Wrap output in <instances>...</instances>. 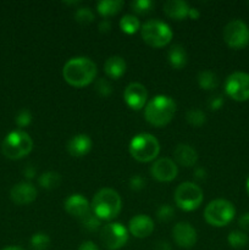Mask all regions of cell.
Wrapping results in <instances>:
<instances>
[{
    "label": "cell",
    "mask_w": 249,
    "mask_h": 250,
    "mask_svg": "<svg viewBox=\"0 0 249 250\" xmlns=\"http://www.w3.org/2000/svg\"><path fill=\"white\" fill-rule=\"evenodd\" d=\"M78 250H99L98 246L95 243H93L92 241H85L78 247Z\"/></svg>",
    "instance_id": "cell-41"
},
{
    "label": "cell",
    "mask_w": 249,
    "mask_h": 250,
    "mask_svg": "<svg viewBox=\"0 0 249 250\" xmlns=\"http://www.w3.org/2000/svg\"><path fill=\"white\" fill-rule=\"evenodd\" d=\"M198 84L204 90H214L219 85V77L215 72L209 70L200 71L197 76Z\"/></svg>",
    "instance_id": "cell-24"
},
{
    "label": "cell",
    "mask_w": 249,
    "mask_h": 250,
    "mask_svg": "<svg viewBox=\"0 0 249 250\" xmlns=\"http://www.w3.org/2000/svg\"><path fill=\"white\" fill-rule=\"evenodd\" d=\"M81 224H82L83 229H87L88 232H95L102 229V220L98 219L93 212H89L85 217H83L81 220Z\"/></svg>",
    "instance_id": "cell-31"
},
{
    "label": "cell",
    "mask_w": 249,
    "mask_h": 250,
    "mask_svg": "<svg viewBox=\"0 0 249 250\" xmlns=\"http://www.w3.org/2000/svg\"><path fill=\"white\" fill-rule=\"evenodd\" d=\"M124 5L122 0H102L97 4V10L103 17H110L119 14Z\"/></svg>",
    "instance_id": "cell-23"
},
{
    "label": "cell",
    "mask_w": 249,
    "mask_h": 250,
    "mask_svg": "<svg viewBox=\"0 0 249 250\" xmlns=\"http://www.w3.org/2000/svg\"><path fill=\"white\" fill-rule=\"evenodd\" d=\"M154 250H171V246L168 242L159 241L156 242L155 246H154Z\"/></svg>",
    "instance_id": "cell-42"
},
{
    "label": "cell",
    "mask_w": 249,
    "mask_h": 250,
    "mask_svg": "<svg viewBox=\"0 0 249 250\" xmlns=\"http://www.w3.org/2000/svg\"><path fill=\"white\" fill-rule=\"evenodd\" d=\"M98 29H99L100 33H107V32H110V29H111V22L106 19L102 20V21L99 22V24H98Z\"/></svg>",
    "instance_id": "cell-39"
},
{
    "label": "cell",
    "mask_w": 249,
    "mask_h": 250,
    "mask_svg": "<svg viewBox=\"0 0 249 250\" xmlns=\"http://www.w3.org/2000/svg\"><path fill=\"white\" fill-rule=\"evenodd\" d=\"M238 226L243 232H249V212H244L238 219Z\"/></svg>",
    "instance_id": "cell-38"
},
{
    "label": "cell",
    "mask_w": 249,
    "mask_h": 250,
    "mask_svg": "<svg viewBox=\"0 0 249 250\" xmlns=\"http://www.w3.org/2000/svg\"><path fill=\"white\" fill-rule=\"evenodd\" d=\"M120 28L126 34H134L136 32L141 31V22L134 15L127 14L120 20Z\"/></svg>",
    "instance_id": "cell-26"
},
{
    "label": "cell",
    "mask_w": 249,
    "mask_h": 250,
    "mask_svg": "<svg viewBox=\"0 0 249 250\" xmlns=\"http://www.w3.org/2000/svg\"><path fill=\"white\" fill-rule=\"evenodd\" d=\"M38 190L31 182L16 183L10 190V198L16 205H28L37 199Z\"/></svg>",
    "instance_id": "cell-16"
},
{
    "label": "cell",
    "mask_w": 249,
    "mask_h": 250,
    "mask_svg": "<svg viewBox=\"0 0 249 250\" xmlns=\"http://www.w3.org/2000/svg\"><path fill=\"white\" fill-rule=\"evenodd\" d=\"M63 208L70 216L81 220L92 212L90 203L82 194H71L63 202Z\"/></svg>",
    "instance_id": "cell-15"
},
{
    "label": "cell",
    "mask_w": 249,
    "mask_h": 250,
    "mask_svg": "<svg viewBox=\"0 0 249 250\" xmlns=\"http://www.w3.org/2000/svg\"><path fill=\"white\" fill-rule=\"evenodd\" d=\"M224 97L221 94H215L209 98V100H208V106H209V109L216 111V110H220L224 106Z\"/></svg>",
    "instance_id": "cell-37"
},
{
    "label": "cell",
    "mask_w": 249,
    "mask_h": 250,
    "mask_svg": "<svg viewBox=\"0 0 249 250\" xmlns=\"http://www.w3.org/2000/svg\"><path fill=\"white\" fill-rule=\"evenodd\" d=\"M1 250H24V249H22L21 247H17V246H10V247H5V248Z\"/></svg>",
    "instance_id": "cell-45"
},
{
    "label": "cell",
    "mask_w": 249,
    "mask_h": 250,
    "mask_svg": "<svg viewBox=\"0 0 249 250\" xmlns=\"http://www.w3.org/2000/svg\"><path fill=\"white\" fill-rule=\"evenodd\" d=\"M76 22L81 24H89L94 20V12L90 7H78L75 12Z\"/></svg>",
    "instance_id": "cell-30"
},
{
    "label": "cell",
    "mask_w": 249,
    "mask_h": 250,
    "mask_svg": "<svg viewBox=\"0 0 249 250\" xmlns=\"http://www.w3.org/2000/svg\"><path fill=\"white\" fill-rule=\"evenodd\" d=\"M128 233L136 238H146L154 231V222L148 215L139 214L132 217L128 222Z\"/></svg>",
    "instance_id": "cell-17"
},
{
    "label": "cell",
    "mask_w": 249,
    "mask_h": 250,
    "mask_svg": "<svg viewBox=\"0 0 249 250\" xmlns=\"http://www.w3.org/2000/svg\"><path fill=\"white\" fill-rule=\"evenodd\" d=\"M156 219L160 222H170L175 219V209L170 204H161L156 210Z\"/></svg>",
    "instance_id": "cell-32"
},
{
    "label": "cell",
    "mask_w": 249,
    "mask_h": 250,
    "mask_svg": "<svg viewBox=\"0 0 249 250\" xmlns=\"http://www.w3.org/2000/svg\"><path fill=\"white\" fill-rule=\"evenodd\" d=\"M163 10L167 17L176 21H181L188 17L190 6L187 1H183V0H167L164 2Z\"/></svg>",
    "instance_id": "cell-20"
},
{
    "label": "cell",
    "mask_w": 249,
    "mask_h": 250,
    "mask_svg": "<svg viewBox=\"0 0 249 250\" xmlns=\"http://www.w3.org/2000/svg\"><path fill=\"white\" fill-rule=\"evenodd\" d=\"M97 72V63L85 56L71 58L62 67L63 80L75 88H83L94 82Z\"/></svg>",
    "instance_id": "cell-1"
},
{
    "label": "cell",
    "mask_w": 249,
    "mask_h": 250,
    "mask_svg": "<svg viewBox=\"0 0 249 250\" xmlns=\"http://www.w3.org/2000/svg\"><path fill=\"white\" fill-rule=\"evenodd\" d=\"M141 36L144 43L151 48H164L172 39L170 26L160 20H149L141 27Z\"/></svg>",
    "instance_id": "cell-6"
},
{
    "label": "cell",
    "mask_w": 249,
    "mask_h": 250,
    "mask_svg": "<svg viewBox=\"0 0 249 250\" xmlns=\"http://www.w3.org/2000/svg\"><path fill=\"white\" fill-rule=\"evenodd\" d=\"M61 176L60 173L55 172V171H48L39 176L38 183L43 189L53 190L58 188L61 185Z\"/></svg>",
    "instance_id": "cell-25"
},
{
    "label": "cell",
    "mask_w": 249,
    "mask_h": 250,
    "mask_svg": "<svg viewBox=\"0 0 249 250\" xmlns=\"http://www.w3.org/2000/svg\"><path fill=\"white\" fill-rule=\"evenodd\" d=\"M177 164L170 158L156 159L150 166V175L159 182H171L177 177Z\"/></svg>",
    "instance_id": "cell-12"
},
{
    "label": "cell",
    "mask_w": 249,
    "mask_h": 250,
    "mask_svg": "<svg viewBox=\"0 0 249 250\" xmlns=\"http://www.w3.org/2000/svg\"><path fill=\"white\" fill-rule=\"evenodd\" d=\"M32 122V114L28 109H22L17 112L16 115V124L17 126L23 128V127L29 126Z\"/></svg>",
    "instance_id": "cell-35"
},
{
    "label": "cell",
    "mask_w": 249,
    "mask_h": 250,
    "mask_svg": "<svg viewBox=\"0 0 249 250\" xmlns=\"http://www.w3.org/2000/svg\"><path fill=\"white\" fill-rule=\"evenodd\" d=\"M172 238L173 242L177 244L180 248L190 249L197 243V231L189 222H178L172 229Z\"/></svg>",
    "instance_id": "cell-13"
},
{
    "label": "cell",
    "mask_w": 249,
    "mask_h": 250,
    "mask_svg": "<svg viewBox=\"0 0 249 250\" xmlns=\"http://www.w3.org/2000/svg\"><path fill=\"white\" fill-rule=\"evenodd\" d=\"M95 92L103 98H107L112 93V85L106 78H99L95 81Z\"/></svg>",
    "instance_id": "cell-34"
},
{
    "label": "cell",
    "mask_w": 249,
    "mask_h": 250,
    "mask_svg": "<svg viewBox=\"0 0 249 250\" xmlns=\"http://www.w3.org/2000/svg\"><path fill=\"white\" fill-rule=\"evenodd\" d=\"M93 146V142L88 134L80 133L73 136L70 141L67 142V153L73 158H83L90 151Z\"/></svg>",
    "instance_id": "cell-18"
},
{
    "label": "cell",
    "mask_w": 249,
    "mask_h": 250,
    "mask_svg": "<svg viewBox=\"0 0 249 250\" xmlns=\"http://www.w3.org/2000/svg\"><path fill=\"white\" fill-rule=\"evenodd\" d=\"M227 242H228L232 248L242 249L248 243V236H247L246 232L236 229V231L229 232L228 237H227Z\"/></svg>",
    "instance_id": "cell-28"
},
{
    "label": "cell",
    "mask_w": 249,
    "mask_h": 250,
    "mask_svg": "<svg viewBox=\"0 0 249 250\" xmlns=\"http://www.w3.org/2000/svg\"><path fill=\"white\" fill-rule=\"evenodd\" d=\"M175 163L183 167H192L198 161V153L192 146L186 143L178 144L173 150Z\"/></svg>",
    "instance_id": "cell-19"
},
{
    "label": "cell",
    "mask_w": 249,
    "mask_h": 250,
    "mask_svg": "<svg viewBox=\"0 0 249 250\" xmlns=\"http://www.w3.org/2000/svg\"><path fill=\"white\" fill-rule=\"evenodd\" d=\"M246 188H247V192H248V194H249V177H248V180H247V183H246Z\"/></svg>",
    "instance_id": "cell-46"
},
{
    "label": "cell",
    "mask_w": 249,
    "mask_h": 250,
    "mask_svg": "<svg viewBox=\"0 0 249 250\" xmlns=\"http://www.w3.org/2000/svg\"><path fill=\"white\" fill-rule=\"evenodd\" d=\"M236 209L231 202L226 199H215L207 205L204 219L210 226L225 227L233 220Z\"/></svg>",
    "instance_id": "cell-7"
},
{
    "label": "cell",
    "mask_w": 249,
    "mask_h": 250,
    "mask_svg": "<svg viewBox=\"0 0 249 250\" xmlns=\"http://www.w3.org/2000/svg\"><path fill=\"white\" fill-rule=\"evenodd\" d=\"M188 17H189V19H192V20H198L200 17L199 10L195 9V7H190L189 14H188Z\"/></svg>",
    "instance_id": "cell-44"
},
{
    "label": "cell",
    "mask_w": 249,
    "mask_h": 250,
    "mask_svg": "<svg viewBox=\"0 0 249 250\" xmlns=\"http://www.w3.org/2000/svg\"><path fill=\"white\" fill-rule=\"evenodd\" d=\"M129 154L139 163H150L160 153V143L150 133H139L129 142Z\"/></svg>",
    "instance_id": "cell-4"
},
{
    "label": "cell",
    "mask_w": 249,
    "mask_h": 250,
    "mask_svg": "<svg viewBox=\"0 0 249 250\" xmlns=\"http://www.w3.org/2000/svg\"><path fill=\"white\" fill-rule=\"evenodd\" d=\"M176 205L183 211H193L202 205L204 199L203 189L193 182H183L177 186L173 194Z\"/></svg>",
    "instance_id": "cell-8"
},
{
    "label": "cell",
    "mask_w": 249,
    "mask_h": 250,
    "mask_svg": "<svg viewBox=\"0 0 249 250\" xmlns=\"http://www.w3.org/2000/svg\"><path fill=\"white\" fill-rule=\"evenodd\" d=\"M148 99L146 88L142 83L132 82L124 88V100L132 110H141L145 106Z\"/></svg>",
    "instance_id": "cell-14"
},
{
    "label": "cell",
    "mask_w": 249,
    "mask_h": 250,
    "mask_svg": "<svg viewBox=\"0 0 249 250\" xmlns=\"http://www.w3.org/2000/svg\"><path fill=\"white\" fill-rule=\"evenodd\" d=\"M23 175L27 180H32V178H34V176L37 175V168L34 167L33 165L26 166L23 170Z\"/></svg>",
    "instance_id": "cell-40"
},
{
    "label": "cell",
    "mask_w": 249,
    "mask_h": 250,
    "mask_svg": "<svg viewBox=\"0 0 249 250\" xmlns=\"http://www.w3.org/2000/svg\"><path fill=\"white\" fill-rule=\"evenodd\" d=\"M33 149V141L27 132L16 129L7 134L1 144V151L7 159L20 160Z\"/></svg>",
    "instance_id": "cell-5"
},
{
    "label": "cell",
    "mask_w": 249,
    "mask_h": 250,
    "mask_svg": "<svg viewBox=\"0 0 249 250\" xmlns=\"http://www.w3.org/2000/svg\"><path fill=\"white\" fill-rule=\"evenodd\" d=\"M186 120L193 127H202L207 122V115L199 109H190L186 114Z\"/></svg>",
    "instance_id": "cell-29"
},
{
    "label": "cell",
    "mask_w": 249,
    "mask_h": 250,
    "mask_svg": "<svg viewBox=\"0 0 249 250\" xmlns=\"http://www.w3.org/2000/svg\"><path fill=\"white\" fill-rule=\"evenodd\" d=\"M31 248L33 250H48L51 244L50 237L44 232H37L31 237Z\"/></svg>",
    "instance_id": "cell-27"
},
{
    "label": "cell",
    "mask_w": 249,
    "mask_h": 250,
    "mask_svg": "<svg viewBox=\"0 0 249 250\" xmlns=\"http://www.w3.org/2000/svg\"><path fill=\"white\" fill-rule=\"evenodd\" d=\"M194 176H195V178H197V180L204 181L205 178H207V176H208L207 170H205V168H203V167H198L197 170L194 171Z\"/></svg>",
    "instance_id": "cell-43"
},
{
    "label": "cell",
    "mask_w": 249,
    "mask_h": 250,
    "mask_svg": "<svg viewBox=\"0 0 249 250\" xmlns=\"http://www.w3.org/2000/svg\"><path fill=\"white\" fill-rule=\"evenodd\" d=\"M224 41L229 48L243 49L249 44V27L242 20H232L222 31Z\"/></svg>",
    "instance_id": "cell-10"
},
{
    "label": "cell",
    "mask_w": 249,
    "mask_h": 250,
    "mask_svg": "<svg viewBox=\"0 0 249 250\" xmlns=\"http://www.w3.org/2000/svg\"><path fill=\"white\" fill-rule=\"evenodd\" d=\"M167 60L173 68L181 70L188 62L187 51L181 44H173L167 51Z\"/></svg>",
    "instance_id": "cell-22"
},
{
    "label": "cell",
    "mask_w": 249,
    "mask_h": 250,
    "mask_svg": "<svg viewBox=\"0 0 249 250\" xmlns=\"http://www.w3.org/2000/svg\"><path fill=\"white\" fill-rule=\"evenodd\" d=\"M128 187L133 192H141L145 188V180L141 175H133L129 178Z\"/></svg>",
    "instance_id": "cell-36"
},
{
    "label": "cell",
    "mask_w": 249,
    "mask_h": 250,
    "mask_svg": "<svg viewBox=\"0 0 249 250\" xmlns=\"http://www.w3.org/2000/svg\"><path fill=\"white\" fill-rule=\"evenodd\" d=\"M177 110L176 102L168 95L159 94L151 98L144 106V117L150 125L163 127L170 124Z\"/></svg>",
    "instance_id": "cell-2"
},
{
    "label": "cell",
    "mask_w": 249,
    "mask_h": 250,
    "mask_svg": "<svg viewBox=\"0 0 249 250\" xmlns=\"http://www.w3.org/2000/svg\"><path fill=\"white\" fill-rule=\"evenodd\" d=\"M154 2L151 0H133L131 1V9L138 15H145L151 11Z\"/></svg>",
    "instance_id": "cell-33"
},
{
    "label": "cell",
    "mask_w": 249,
    "mask_h": 250,
    "mask_svg": "<svg viewBox=\"0 0 249 250\" xmlns=\"http://www.w3.org/2000/svg\"><path fill=\"white\" fill-rule=\"evenodd\" d=\"M90 208L98 219L102 221H111L121 212V197L112 188H102L93 197Z\"/></svg>",
    "instance_id": "cell-3"
},
{
    "label": "cell",
    "mask_w": 249,
    "mask_h": 250,
    "mask_svg": "<svg viewBox=\"0 0 249 250\" xmlns=\"http://www.w3.org/2000/svg\"><path fill=\"white\" fill-rule=\"evenodd\" d=\"M225 93L236 102L249 100V73L241 71L231 73L225 82Z\"/></svg>",
    "instance_id": "cell-11"
},
{
    "label": "cell",
    "mask_w": 249,
    "mask_h": 250,
    "mask_svg": "<svg viewBox=\"0 0 249 250\" xmlns=\"http://www.w3.org/2000/svg\"><path fill=\"white\" fill-rule=\"evenodd\" d=\"M99 238L104 248L107 250H119L126 246L128 241V229L120 222H109L102 226Z\"/></svg>",
    "instance_id": "cell-9"
},
{
    "label": "cell",
    "mask_w": 249,
    "mask_h": 250,
    "mask_svg": "<svg viewBox=\"0 0 249 250\" xmlns=\"http://www.w3.org/2000/svg\"><path fill=\"white\" fill-rule=\"evenodd\" d=\"M126 61L122 56L112 55L106 59L104 62V72L105 75L112 80H119L120 77L124 75L126 72Z\"/></svg>",
    "instance_id": "cell-21"
}]
</instances>
